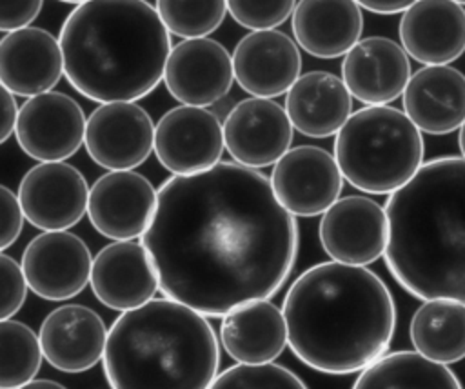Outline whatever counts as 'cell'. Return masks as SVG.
Here are the masks:
<instances>
[{
	"label": "cell",
	"mask_w": 465,
	"mask_h": 389,
	"mask_svg": "<svg viewBox=\"0 0 465 389\" xmlns=\"http://www.w3.org/2000/svg\"><path fill=\"white\" fill-rule=\"evenodd\" d=\"M142 245L165 298L218 318L282 289L300 234L271 178L220 162L194 175H173L160 185Z\"/></svg>",
	"instance_id": "6da1fadb"
},
{
	"label": "cell",
	"mask_w": 465,
	"mask_h": 389,
	"mask_svg": "<svg viewBox=\"0 0 465 389\" xmlns=\"http://www.w3.org/2000/svg\"><path fill=\"white\" fill-rule=\"evenodd\" d=\"M282 311L292 354L323 374L361 373L387 354L396 329L385 282L365 265L334 260L305 269Z\"/></svg>",
	"instance_id": "7a4b0ae2"
},
{
	"label": "cell",
	"mask_w": 465,
	"mask_h": 389,
	"mask_svg": "<svg viewBox=\"0 0 465 389\" xmlns=\"http://www.w3.org/2000/svg\"><path fill=\"white\" fill-rule=\"evenodd\" d=\"M385 265L418 300L465 304V158L440 156L385 202Z\"/></svg>",
	"instance_id": "3957f363"
},
{
	"label": "cell",
	"mask_w": 465,
	"mask_h": 389,
	"mask_svg": "<svg viewBox=\"0 0 465 389\" xmlns=\"http://www.w3.org/2000/svg\"><path fill=\"white\" fill-rule=\"evenodd\" d=\"M64 75L85 98L134 102L163 80L171 33L147 0H87L62 24Z\"/></svg>",
	"instance_id": "277c9868"
},
{
	"label": "cell",
	"mask_w": 465,
	"mask_h": 389,
	"mask_svg": "<svg viewBox=\"0 0 465 389\" xmlns=\"http://www.w3.org/2000/svg\"><path fill=\"white\" fill-rule=\"evenodd\" d=\"M102 367L111 389H209L220 344L203 314L153 298L113 322Z\"/></svg>",
	"instance_id": "5b68a950"
},
{
	"label": "cell",
	"mask_w": 465,
	"mask_h": 389,
	"mask_svg": "<svg viewBox=\"0 0 465 389\" xmlns=\"http://www.w3.org/2000/svg\"><path fill=\"white\" fill-rule=\"evenodd\" d=\"M425 144L414 122L396 107L367 105L354 111L334 138V158L343 178L369 194H391L423 165Z\"/></svg>",
	"instance_id": "8992f818"
},
{
	"label": "cell",
	"mask_w": 465,
	"mask_h": 389,
	"mask_svg": "<svg viewBox=\"0 0 465 389\" xmlns=\"http://www.w3.org/2000/svg\"><path fill=\"white\" fill-rule=\"evenodd\" d=\"M225 149L223 124L196 105L169 109L156 124L154 155L173 175H194L220 164Z\"/></svg>",
	"instance_id": "52a82bcc"
},
{
	"label": "cell",
	"mask_w": 465,
	"mask_h": 389,
	"mask_svg": "<svg viewBox=\"0 0 465 389\" xmlns=\"http://www.w3.org/2000/svg\"><path fill=\"white\" fill-rule=\"evenodd\" d=\"M87 120L80 104L56 91L27 98L16 122L20 149L38 162H62L85 142Z\"/></svg>",
	"instance_id": "ba28073f"
},
{
	"label": "cell",
	"mask_w": 465,
	"mask_h": 389,
	"mask_svg": "<svg viewBox=\"0 0 465 389\" xmlns=\"http://www.w3.org/2000/svg\"><path fill=\"white\" fill-rule=\"evenodd\" d=\"M149 113L134 102L100 104L87 118L85 151L93 162L109 171H133L154 149Z\"/></svg>",
	"instance_id": "9c48e42d"
},
{
	"label": "cell",
	"mask_w": 465,
	"mask_h": 389,
	"mask_svg": "<svg viewBox=\"0 0 465 389\" xmlns=\"http://www.w3.org/2000/svg\"><path fill=\"white\" fill-rule=\"evenodd\" d=\"M29 289L49 302L80 294L91 282L93 256L87 244L67 231H44L22 253Z\"/></svg>",
	"instance_id": "30bf717a"
},
{
	"label": "cell",
	"mask_w": 465,
	"mask_h": 389,
	"mask_svg": "<svg viewBox=\"0 0 465 389\" xmlns=\"http://www.w3.org/2000/svg\"><path fill=\"white\" fill-rule=\"evenodd\" d=\"M271 185L280 204L294 216L323 214L343 189L336 158L318 145H296L272 167Z\"/></svg>",
	"instance_id": "8fae6325"
},
{
	"label": "cell",
	"mask_w": 465,
	"mask_h": 389,
	"mask_svg": "<svg viewBox=\"0 0 465 389\" xmlns=\"http://www.w3.org/2000/svg\"><path fill=\"white\" fill-rule=\"evenodd\" d=\"M318 236L334 262L369 265L385 254L389 238L385 207L360 194L338 198L322 214Z\"/></svg>",
	"instance_id": "7c38bea8"
},
{
	"label": "cell",
	"mask_w": 465,
	"mask_h": 389,
	"mask_svg": "<svg viewBox=\"0 0 465 389\" xmlns=\"http://www.w3.org/2000/svg\"><path fill=\"white\" fill-rule=\"evenodd\" d=\"M84 175L65 162H40L18 185L25 220L42 231H65L76 225L89 205Z\"/></svg>",
	"instance_id": "4fadbf2b"
},
{
	"label": "cell",
	"mask_w": 465,
	"mask_h": 389,
	"mask_svg": "<svg viewBox=\"0 0 465 389\" xmlns=\"http://www.w3.org/2000/svg\"><path fill=\"white\" fill-rule=\"evenodd\" d=\"M158 191L136 171H109L89 191L87 216L91 225L105 238L125 242L142 238L147 231Z\"/></svg>",
	"instance_id": "5bb4252c"
},
{
	"label": "cell",
	"mask_w": 465,
	"mask_h": 389,
	"mask_svg": "<svg viewBox=\"0 0 465 389\" xmlns=\"http://www.w3.org/2000/svg\"><path fill=\"white\" fill-rule=\"evenodd\" d=\"M225 149L236 164L262 169L276 164L291 147L292 122L271 98L240 100L223 120Z\"/></svg>",
	"instance_id": "9a60e30c"
},
{
	"label": "cell",
	"mask_w": 465,
	"mask_h": 389,
	"mask_svg": "<svg viewBox=\"0 0 465 389\" xmlns=\"http://www.w3.org/2000/svg\"><path fill=\"white\" fill-rule=\"evenodd\" d=\"M234 80L232 56L213 38H187L167 58L163 84L183 105L207 107L223 98Z\"/></svg>",
	"instance_id": "2e32d148"
},
{
	"label": "cell",
	"mask_w": 465,
	"mask_h": 389,
	"mask_svg": "<svg viewBox=\"0 0 465 389\" xmlns=\"http://www.w3.org/2000/svg\"><path fill=\"white\" fill-rule=\"evenodd\" d=\"M234 80L252 96L287 95L302 76V55L296 40L278 29L247 33L232 53Z\"/></svg>",
	"instance_id": "e0dca14e"
},
{
	"label": "cell",
	"mask_w": 465,
	"mask_h": 389,
	"mask_svg": "<svg viewBox=\"0 0 465 389\" xmlns=\"http://www.w3.org/2000/svg\"><path fill=\"white\" fill-rule=\"evenodd\" d=\"M91 289L109 309L131 311L156 294L160 280L142 242H113L93 258Z\"/></svg>",
	"instance_id": "ac0fdd59"
},
{
	"label": "cell",
	"mask_w": 465,
	"mask_h": 389,
	"mask_svg": "<svg viewBox=\"0 0 465 389\" xmlns=\"http://www.w3.org/2000/svg\"><path fill=\"white\" fill-rule=\"evenodd\" d=\"M109 329L87 305L65 304L53 309L40 325V345L49 365L62 373H84L102 358Z\"/></svg>",
	"instance_id": "d6986e66"
},
{
	"label": "cell",
	"mask_w": 465,
	"mask_h": 389,
	"mask_svg": "<svg viewBox=\"0 0 465 389\" xmlns=\"http://www.w3.org/2000/svg\"><path fill=\"white\" fill-rule=\"evenodd\" d=\"M411 76L407 51L385 36L360 40L341 62L349 93L367 105H387L403 96Z\"/></svg>",
	"instance_id": "ffe728a7"
},
{
	"label": "cell",
	"mask_w": 465,
	"mask_h": 389,
	"mask_svg": "<svg viewBox=\"0 0 465 389\" xmlns=\"http://www.w3.org/2000/svg\"><path fill=\"white\" fill-rule=\"evenodd\" d=\"M64 75L60 40L42 27L5 33L0 40V82L15 96L49 93Z\"/></svg>",
	"instance_id": "44dd1931"
},
{
	"label": "cell",
	"mask_w": 465,
	"mask_h": 389,
	"mask_svg": "<svg viewBox=\"0 0 465 389\" xmlns=\"http://www.w3.org/2000/svg\"><path fill=\"white\" fill-rule=\"evenodd\" d=\"M401 47L425 65H447L465 51V9L454 0H418L398 25Z\"/></svg>",
	"instance_id": "7402d4cb"
},
{
	"label": "cell",
	"mask_w": 465,
	"mask_h": 389,
	"mask_svg": "<svg viewBox=\"0 0 465 389\" xmlns=\"http://www.w3.org/2000/svg\"><path fill=\"white\" fill-rule=\"evenodd\" d=\"M403 111L427 135H449L465 122V75L450 65H423L403 91Z\"/></svg>",
	"instance_id": "603a6c76"
},
{
	"label": "cell",
	"mask_w": 465,
	"mask_h": 389,
	"mask_svg": "<svg viewBox=\"0 0 465 389\" xmlns=\"http://www.w3.org/2000/svg\"><path fill=\"white\" fill-rule=\"evenodd\" d=\"M296 44L311 56L347 55L363 33V13L354 0H298L291 16Z\"/></svg>",
	"instance_id": "cb8c5ba5"
},
{
	"label": "cell",
	"mask_w": 465,
	"mask_h": 389,
	"mask_svg": "<svg viewBox=\"0 0 465 389\" xmlns=\"http://www.w3.org/2000/svg\"><path fill=\"white\" fill-rule=\"evenodd\" d=\"M285 111L302 135L327 138L336 135L352 115V95L336 75L309 71L287 91Z\"/></svg>",
	"instance_id": "d4e9b609"
},
{
	"label": "cell",
	"mask_w": 465,
	"mask_h": 389,
	"mask_svg": "<svg viewBox=\"0 0 465 389\" xmlns=\"http://www.w3.org/2000/svg\"><path fill=\"white\" fill-rule=\"evenodd\" d=\"M220 342L238 364H271L289 345L283 311L269 300L234 307L222 316Z\"/></svg>",
	"instance_id": "484cf974"
},
{
	"label": "cell",
	"mask_w": 465,
	"mask_h": 389,
	"mask_svg": "<svg viewBox=\"0 0 465 389\" xmlns=\"http://www.w3.org/2000/svg\"><path fill=\"white\" fill-rule=\"evenodd\" d=\"M409 336L414 351L440 364L465 358V304L425 300L412 314Z\"/></svg>",
	"instance_id": "4316f807"
},
{
	"label": "cell",
	"mask_w": 465,
	"mask_h": 389,
	"mask_svg": "<svg viewBox=\"0 0 465 389\" xmlns=\"http://www.w3.org/2000/svg\"><path fill=\"white\" fill-rule=\"evenodd\" d=\"M351 389H463L445 364L418 351H394L365 367Z\"/></svg>",
	"instance_id": "83f0119b"
},
{
	"label": "cell",
	"mask_w": 465,
	"mask_h": 389,
	"mask_svg": "<svg viewBox=\"0 0 465 389\" xmlns=\"http://www.w3.org/2000/svg\"><path fill=\"white\" fill-rule=\"evenodd\" d=\"M2 336V389H18L29 384L40 371L44 351L31 327L16 320L0 322Z\"/></svg>",
	"instance_id": "f1b7e54d"
},
{
	"label": "cell",
	"mask_w": 465,
	"mask_h": 389,
	"mask_svg": "<svg viewBox=\"0 0 465 389\" xmlns=\"http://www.w3.org/2000/svg\"><path fill=\"white\" fill-rule=\"evenodd\" d=\"M162 22L180 38H203L216 31L227 13V0H156Z\"/></svg>",
	"instance_id": "f546056e"
},
{
	"label": "cell",
	"mask_w": 465,
	"mask_h": 389,
	"mask_svg": "<svg viewBox=\"0 0 465 389\" xmlns=\"http://www.w3.org/2000/svg\"><path fill=\"white\" fill-rule=\"evenodd\" d=\"M209 389H309L291 369L278 364H236L222 371Z\"/></svg>",
	"instance_id": "4dcf8cb0"
},
{
	"label": "cell",
	"mask_w": 465,
	"mask_h": 389,
	"mask_svg": "<svg viewBox=\"0 0 465 389\" xmlns=\"http://www.w3.org/2000/svg\"><path fill=\"white\" fill-rule=\"evenodd\" d=\"M296 0H227V11L245 29L263 31L282 25L296 7Z\"/></svg>",
	"instance_id": "1f68e13d"
},
{
	"label": "cell",
	"mask_w": 465,
	"mask_h": 389,
	"mask_svg": "<svg viewBox=\"0 0 465 389\" xmlns=\"http://www.w3.org/2000/svg\"><path fill=\"white\" fill-rule=\"evenodd\" d=\"M2 269V320H9L20 311L27 296V278L24 274L22 264H18L9 254H0Z\"/></svg>",
	"instance_id": "d6a6232c"
},
{
	"label": "cell",
	"mask_w": 465,
	"mask_h": 389,
	"mask_svg": "<svg viewBox=\"0 0 465 389\" xmlns=\"http://www.w3.org/2000/svg\"><path fill=\"white\" fill-rule=\"evenodd\" d=\"M0 198H2V234H0V249L5 251L9 245L15 244V240L22 233L24 225V209L20 205L18 194H15L9 187H0Z\"/></svg>",
	"instance_id": "836d02e7"
},
{
	"label": "cell",
	"mask_w": 465,
	"mask_h": 389,
	"mask_svg": "<svg viewBox=\"0 0 465 389\" xmlns=\"http://www.w3.org/2000/svg\"><path fill=\"white\" fill-rule=\"evenodd\" d=\"M44 0H2L0 29L11 33L29 27V24L40 15Z\"/></svg>",
	"instance_id": "e575fe53"
},
{
	"label": "cell",
	"mask_w": 465,
	"mask_h": 389,
	"mask_svg": "<svg viewBox=\"0 0 465 389\" xmlns=\"http://www.w3.org/2000/svg\"><path fill=\"white\" fill-rule=\"evenodd\" d=\"M20 109L15 102V95L2 85V125H0V142H7V138L16 131Z\"/></svg>",
	"instance_id": "d590c367"
},
{
	"label": "cell",
	"mask_w": 465,
	"mask_h": 389,
	"mask_svg": "<svg viewBox=\"0 0 465 389\" xmlns=\"http://www.w3.org/2000/svg\"><path fill=\"white\" fill-rule=\"evenodd\" d=\"M360 7L376 15H396L407 11L418 0H354Z\"/></svg>",
	"instance_id": "8d00e7d4"
},
{
	"label": "cell",
	"mask_w": 465,
	"mask_h": 389,
	"mask_svg": "<svg viewBox=\"0 0 465 389\" xmlns=\"http://www.w3.org/2000/svg\"><path fill=\"white\" fill-rule=\"evenodd\" d=\"M18 389H67V387H64L62 384L53 382V380H31L29 384H25Z\"/></svg>",
	"instance_id": "74e56055"
},
{
	"label": "cell",
	"mask_w": 465,
	"mask_h": 389,
	"mask_svg": "<svg viewBox=\"0 0 465 389\" xmlns=\"http://www.w3.org/2000/svg\"><path fill=\"white\" fill-rule=\"evenodd\" d=\"M458 147H460L461 156L465 158V122H463V125L460 127V133H458Z\"/></svg>",
	"instance_id": "f35d334b"
},
{
	"label": "cell",
	"mask_w": 465,
	"mask_h": 389,
	"mask_svg": "<svg viewBox=\"0 0 465 389\" xmlns=\"http://www.w3.org/2000/svg\"><path fill=\"white\" fill-rule=\"evenodd\" d=\"M60 2H64V4H76V5H80V4H84V2H87V0H60Z\"/></svg>",
	"instance_id": "ab89813d"
},
{
	"label": "cell",
	"mask_w": 465,
	"mask_h": 389,
	"mask_svg": "<svg viewBox=\"0 0 465 389\" xmlns=\"http://www.w3.org/2000/svg\"><path fill=\"white\" fill-rule=\"evenodd\" d=\"M454 2H458L460 5H465V0H454Z\"/></svg>",
	"instance_id": "60d3db41"
}]
</instances>
